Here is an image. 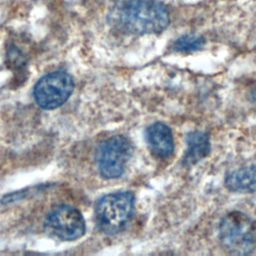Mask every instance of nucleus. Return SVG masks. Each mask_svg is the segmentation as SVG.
I'll return each instance as SVG.
<instances>
[{"label":"nucleus","instance_id":"nucleus-11","mask_svg":"<svg viewBox=\"0 0 256 256\" xmlns=\"http://www.w3.org/2000/svg\"><path fill=\"white\" fill-rule=\"evenodd\" d=\"M251 98L254 102H256V88H254L252 91H251Z\"/></svg>","mask_w":256,"mask_h":256},{"label":"nucleus","instance_id":"nucleus-5","mask_svg":"<svg viewBox=\"0 0 256 256\" xmlns=\"http://www.w3.org/2000/svg\"><path fill=\"white\" fill-rule=\"evenodd\" d=\"M74 89L72 77L63 71L49 73L36 83L34 98L43 109H55L67 101Z\"/></svg>","mask_w":256,"mask_h":256},{"label":"nucleus","instance_id":"nucleus-2","mask_svg":"<svg viewBox=\"0 0 256 256\" xmlns=\"http://www.w3.org/2000/svg\"><path fill=\"white\" fill-rule=\"evenodd\" d=\"M219 239L223 248L232 254H248L255 246L253 220L240 211L225 215L219 225Z\"/></svg>","mask_w":256,"mask_h":256},{"label":"nucleus","instance_id":"nucleus-7","mask_svg":"<svg viewBox=\"0 0 256 256\" xmlns=\"http://www.w3.org/2000/svg\"><path fill=\"white\" fill-rule=\"evenodd\" d=\"M146 140L152 152L160 158L169 157L174 150L171 129L164 123L156 122L146 129Z\"/></svg>","mask_w":256,"mask_h":256},{"label":"nucleus","instance_id":"nucleus-8","mask_svg":"<svg viewBox=\"0 0 256 256\" xmlns=\"http://www.w3.org/2000/svg\"><path fill=\"white\" fill-rule=\"evenodd\" d=\"M226 188L236 193L256 191V165H248L228 171L224 178Z\"/></svg>","mask_w":256,"mask_h":256},{"label":"nucleus","instance_id":"nucleus-1","mask_svg":"<svg viewBox=\"0 0 256 256\" xmlns=\"http://www.w3.org/2000/svg\"><path fill=\"white\" fill-rule=\"evenodd\" d=\"M108 21L122 32L143 35L162 32L170 17L157 0H116L109 10Z\"/></svg>","mask_w":256,"mask_h":256},{"label":"nucleus","instance_id":"nucleus-4","mask_svg":"<svg viewBox=\"0 0 256 256\" xmlns=\"http://www.w3.org/2000/svg\"><path fill=\"white\" fill-rule=\"evenodd\" d=\"M132 144L122 135L112 136L102 141L96 150V162L101 175L105 178H117L125 170L132 156Z\"/></svg>","mask_w":256,"mask_h":256},{"label":"nucleus","instance_id":"nucleus-10","mask_svg":"<svg viewBox=\"0 0 256 256\" xmlns=\"http://www.w3.org/2000/svg\"><path fill=\"white\" fill-rule=\"evenodd\" d=\"M205 44V39L202 36L185 34L177 38L172 49L176 52H194L201 49Z\"/></svg>","mask_w":256,"mask_h":256},{"label":"nucleus","instance_id":"nucleus-6","mask_svg":"<svg viewBox=\"0 0 256 256\" xmlns=\"http://www.w3.org/2000/svg\"><path fill=\"white\" fill-rule=\"evenodd\" d=\"M46 233L58 240L72 241L85 233V220L81 212L70 205H59L47 216Z\"/></svg>","mask_w":256,"mask_h":256},{"label":"nucleus","instance_id":"nucleus-9","mask_svg":"<svg viewBox=\"0 0 256 256\" xmlns=\"http://www.w3.org/2000/svg\"><path fill=\"white\" fill-rule=\"evenodd\" d=\"M186 143L187 149L183 158V162L187 166L198 163L209 154V136L203 131L190 132L186 137Z\"/></svg>","mask_w":256,"mask_h":256},{"label":"nucleus","instance_id":"nucleus-3","mask_svg":"<svg viewBox=\"0 0 256 256\" xmlns=\"http://www.w3.org/2000/svg\"><path fill=\"white\" fill-rule=\"evenodd\" d=\"M134 208V195L120 191L103 196L95 209L98 227L108 234L121 231L130 220Z\"/></svg>","mask_w":256,"mask_h":256}]
</instances>
